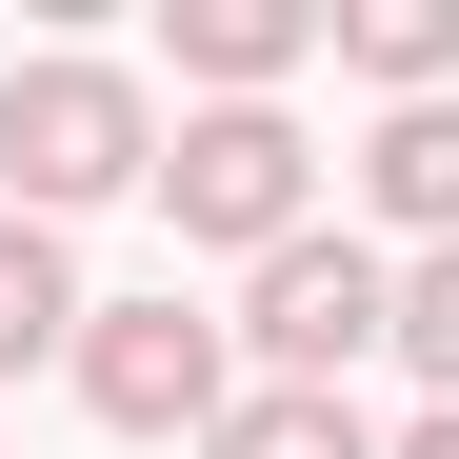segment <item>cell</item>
Here are the masks:
<instances>
[{
    "mask_svg": "<svg viewBox=\"0 0 459 459\" xmlns=\"http://www.w3.org/2000/svg\"><path fill=\"white\" fill-rule=\"evenodd\" d=\"M400 459H459V400H420V420H400Z\"/></svg>",
    "mask_w": 459,
    "mask_h": 459,
    "instance_id": "11",
    "label": "cell"
},
{
    "mask_svg": "<svg viewBox=\"0 0 459 459\" xmlns=\"http://www.w3.org/2000/svg\"><path fill=\"white\" fill-rule=\"evenodd\" d=\"M379 340H400V260L340 240V220H320V240H280V260L240 280V379H320V400H340Z\"/></svg>",
    "mask_w": 459,
    "mask_h": 459,
    "instance_id": "4",
    "label": "cell"
},
{
    "mask_svg": "<svg viewBox=\"0 0 459 459\" xmlns=\"http://www.w3.org/2000/svg\"><path fill=\"white\" fill-rule=\"evenodd\" d=\"M160 220L200 260H280V240H320V140H299V100H200L180 140H160Z\"/></svg>",
    "mask_w": 459,
    "mask_h": 459,
    "instance_id": "2",
    "label": "cell"
},
{
    "mask_svg": "<svg viewBox=\"0 0 459 459\" xmlns=\"http://www.w3.org/2000/svg\"><path fill=\"white\" fill-rule=\"evenodd\" d=\"M81 240L60 220H0V379H40V359H81Z\"/></svg>",
    "mask_w": 459,
    "mask_h": 459,
    "instance_id": "7",
    "label": "cell"
},
{
    "mask_svg": "<svg viewBox=\"0 0 459 459\" xmlns=\"http://www.w3.org/2000/svg\"><path fill=\"white\" fill-rule=\"evenodd\" d=\"M200 459H400L359 400H320V379H240V420H220Z\"/></svg>",
    "mask_w": 459,
    "mask_h": 459,
    "instance_id": "9",
    "label": "cell"
},
{
    "mask_svg": "<svg viewBox=\"0 0 459 459\" xmlns=\"http://www.w3.org/2000/svg\"><path fill=\"white\" fill-rule=\"evenodd\" d=\"M160 81L100 40H40L0 60V220H100V200H160Z\"/></svg>",
    "mask_w": 459,
    "mask_h": 459,
    "instance_id": "1",
    "label": "cell"
},
{
    "mask_svg": "<svg viewBox=\"0 0 459 459\" xmlns=\"http://www.w3.org/2000/svg\"><path fill=\"white\" fill-rule=\"evenodd\" d=\"M160 60H180V120L200 100H280L299 60H340V0H160Z\"/></svg>",
    "mask_w": 459,
    "mask_h": 459,
    "instance_id": "5",
    "label": "cell"
},
{
    "mask_svg": "<svg viewBox=\"0 0 459 459\" xmlns=\"http://www.w3.org/2000/svg\"><path fill=\"white\" fill-rule=\"evenodd\" d=\"M340 81H379V120L459 100V0H340Z\"/></svg>",
    "mask_w": 459,
    "mask_h": 459,
    "instance_id": "8",
    "label": "cell"
},
{
    "mask_svg": "<svg viewBox=\"0 0 459 459\" xmlns=\"http://www.w3.org/2000/svg\"><path fill=\"white\" fill-rule=\"evenodd\" d=\"M359 200H379L400 260H439V240H459V100H400V120H379V140H359Z\"/></svg>",
    "mask_w": 459,
    "mask_h": 459,
    "instance_id": "6",
    "label": "cell"
},
{
    "mask_svg": "<svg viewBox=\"0 0 459 459\" xmlns=\"http://www.w3.org/2000/svg\"><path fill=\"white\" fill-rule=\"evenodd\" d=\"M400 359H420V400H459V240L400 260Z\"/></svg>",
    "mask_w": 459,
    "mask_h": 459,
    "instance_id": "10",
    "label": "cell"
},
{
    "mask_svg": "<svg viewBox=\"0 0 459 459\" xmlns=\"http://www.w3.org/2000/svg\"><path fill=\"white\" fill-rule=\"evenodd\" d=\"M60 379H81V420L100 439H220V420H240V320H200V299L180 280H140V299H100V320H81V359H60Z\"/></svg>",
    "mask_w": 459,
    "mask_h": 459,
    "instance_id": "3",
    "label": "cell"
}]
</instances>
